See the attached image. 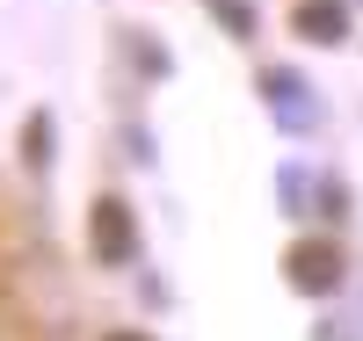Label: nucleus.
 <instances>
[{
  "label": "nucleus",
  "mask_w": 363,
  "mask_h": 341,
  "mask_svg": "<svg viewBox=\"0 0 363 341\" xmlns=\"http://www.w3.org/2000/svg\"><path fill=\"white\" fill-rule=\"evenodd\" d=\"M291 22H298V37H313V44H342V29H349V15L335 8V0H306Z\"/></svg>",
  "instance_id": "obj_3"
},
{
  "label": "nucleus",
  "mask_w": 363,
  "mask_h": 341,
  "mask_svg": "<svg viewBox=\"0 0 363 341\" xmlns=\"http://www.w3.org/2000/svg\"><path fill=\"white\" fill-rule=\"evenodd\" d=\"M109 341H145V334H109Z\"/></svg>",
  "instance_id": "obj_4"
},
{
  "label": "nucleus",
  "mask_w": 363,
  "mask_h": 341,
  "mask_svg": "<svg viewBox=\"0 0 363 341\" xmlns=\"http://www.w3.org/2000/svg\"><path fill=\"white\" fill-rule=\"evenodd\" d=\"M291 284L306 291V298L335 291V284H342V255H335L327 240H306V247H291Z\"/></svg>",
  "instance_id": "obj_1"
},
{
  "label": "nucleus",
  "mask_w": 363,
  "mask_h": 341,
  "mask_svg": "<svg viewBox=\"0 0 363 341\" xmlns=\"http://www.w3.org/2000/svg\"><path fill=\"white\" fill-rule=\"evenodd\" d=\"M131 247H138V233H131V211L116 203V196H102V203H95V255H102V262H124Z\"/></svg>",
  "instance_id": "obj_2"
}]
</instances>
